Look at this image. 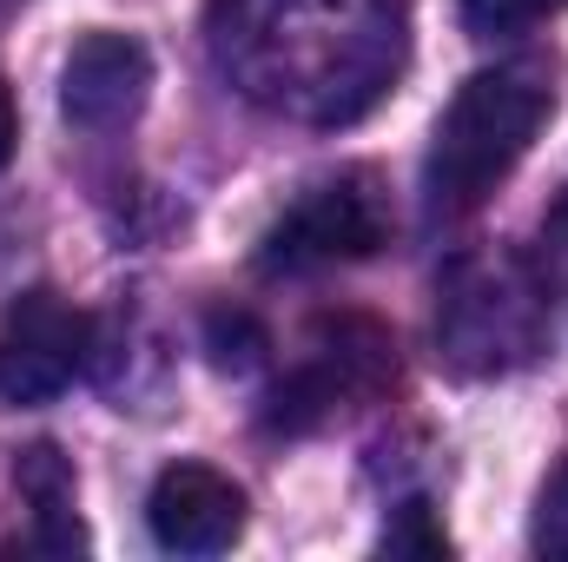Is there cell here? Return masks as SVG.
<instances>
[{
    "label": "cell",
    "mask_w": 568,
    "mask_h": 562,
    "mask_svg": "<svg viewBox=\"0 0 568 562\" xmlns=\"http://www.w3.org/2000/svg\"><path fill=\"white\" fill-rule=\"evenodd\" d=\"M556 113V80L536 60L483 67L456 87L443 107L424 159V205L429 219H469L496 199V185L523 165V152Z\"/></svg>",
    "instance_id": "obj_2"
},
{
    "label": "cell",
    "mask_w": 568,
    "mask_h": 562,
    "mask_svg": "<svg viewBox=\"0 0 568 562\" xmlns=\"http://www.w3.org/2000/svg\"><path fill=\"white\" fill-rule=\"evenodd\" d=\"M0 7H13V0H0Z\"/></svg>",
    "instance_id": "obj_16"
},
{
    "label": "cell",
    "mask_w": 568,
    "mask_h": 562,
    "mask_svg": "<svg viewBox=\"0 0 568 562\" xmlns=\"http://www.w3.org/2000/svg\"><path fill=\"white\" fill-rule=\"evenodd\" d=\"M93 351V318L60 291H20L0 318V398L7 404H53Z\"/></svg>",
    "instance_id": "obj_6"
},
{
    "label": "cell",
    "mask_w": 568,
    "mask_h": 562,
    "mask_svg": "<svg viewBox=\"0 0 568 562\" xmlns=\"http://www.w3.org/2000/svg\"><path fill=\"white\" fill-rule=\"evenodd\" d=\"M568 0H463V27L476 40H516L529 27H542L549 13H562Z\"/></svg>",
    "instance_id": "obj_10"
},
{
    "label": "cell",
    "mask_w": 568,
    "mask_h": 562,
    "mask_svg": "<svg viewBox=\"0 0 568 562\" xmlns=\"http://www.w3.org/2000/svg\"><path fill=\"white\" fill-rule=\"evenodd\" d=\"M13 145H20V113H13V93H7V80H0V165L13 159Z\"/></svg>",
    "instance_id": "obj_14"
},
{
    "label": "cell",
    "mask_w": 568,
    "mask_h": 562,
    "mask_svg": "<svg viewBox=\"0 0 568 562\" xmlns=\"http://www.w3.org/2000/svg\"><path fill=\"white\" fill-rule=\"evenodd\" d=\"M404 0H212L225 80L304 127L371 113L404 67Z\"/></svg>",
    "instance_id": "obj_1"
},
{
    "label": "cell",
    "mask_w": 568,
    "mask_h": 562,
    "mask_svg": "<svg viewBox=\"0 0 568 562\" xmlns=\"http://www.w3.org/2000/svg\"><path fill=\"white\" fill-rule=\"evenodd\" d=\"M536 550L542 556H568V456L549 470V483L536 496Z\"/></svg>",
    "instance_id": "obj_12"
},
{
    "label": "cell",
    "mask_w": 568,
    "mask_h": 562,
    "mask_svg": "<svg viewBox=\"0 0 568 562\" xmlns=\"http://www.w3.org/2000/svg\"><path fill=\"white\" fill-rule=\"evenodd\" d=\"M556 252H562V265H568V212L556 219Z\"/></svg>",
    "instance_id": "obj_15"
},
{
    "label": "cell",
    "mask_w": 568,
    "mask_h": 562,
    "mask_svg": "<svg viewBox=\"0 0 568 562\" xmlns=\"http://www.w3.org/2000/svg\"><path fill=\"white\" fill-rule=\"evenodd\" d=\"M384 556H449V536L429 516V503H404L397 510V523L384 530Z\"/></svg>",
    "instance_id": "obj_11"
},
{
    "label": "cell",
    "mask_w": 568,
    "mask_h": 562,
    "mask_svg": "<svg viewBox=\"0 0 568 562\" xmlns=\"http://www.w3.org/2000/svg\"><path fill=\"white\" fill-rule=\"evenodd\" d=\"M13 483H20V496H27V510H33L47 550H87V530H80V516H73V470H67V456H60L53 443L20 450Z\"/></svg>",
    "instance_id": "obj_9"
},
{
    "label": "cell",
    "mask_w": 568,
    "mask_h": 562,
    "mask_svg": "<svg viewBox=\"0 0 568 562\" xmlns=\"http://www.w3.org/2000/svg\"><path fill=\"white\" fill-rule=\"evenodd\" d=\"M145 530L172 556H225L245 536V490L212 463H172L145 496Z\"/></svg>",
    "instance_id": "obj_7"
},
{
    "label": "cell",
    "mask_w": 568,
    "mask_h": 562,
    "mask_svg": "<svg viewBox=\"0 0 568 562\" xmlns=\"http://www.w3.org/2000/svg\"><path fill=\"white\" fill-rule=\"evenodd\" d=\"M152 93V53L133 33H87L60 67V113L80 133L126 127Z\"/></svg>",
    "instance_id": "obj_8"
},
{
    "label": "cell",
    "mask_w": 568,
    "mask_h": 562,
    "mask_svg": "<svg viewBox=\"0 0 568 562\" xmlns=\"http://www.w3.org/2000/svg\"><path fill=\"white\" fill-rule=\"evenodd\" d=\"M384 245H390L384 185L371 172H337V179L311 185L304 199H291L278 212V225L258 245V272H272V279H311V272L357 265V259H371Z\"/></svg>",
    "instance_id": "obj_4"
},
{
    "label": "cell",
    "mask_w": 568,
    "mask_h": 562,
    "mask_svg": "<svg viewBox=\"0 0 568 562\" xmlns=\"http://www.w3.org/2000/svg\"><path fill=\"white\" fill-rule=\"evenodd\" d=\"M258 351H265V331H258L245 311H232V318L219 311V318H212V358H219V364H239V371H245Z\"/></svg>",
    "instance_id": "obj_13"
},
{
    "label": "cell",
    "mask_w": 568,
    "mask_h": 562,
    "mask_svg": "<svg viewBox=\"0 0 568 562\" xmlns=\"http://www.w3.org/2000/svg\"><path fill=\"white\" fill-rule=\"evenodd\" d=\"M542 331H549V298L523 259L503 252L456 259L436 284V344L469 378L529 364L542 351Z\"/></svg>",
    "instance_id": "obj_3"
},
{
    "label": "cell",
    "mask_w": 568,
    "mask_h": 562,
    "mask_svg": "<svg viewBox=\"0 0 568 562\" xmlns=\"http://www.w3.org/2000/svg\"><path fill=\"white\" fill-rule=\"evenodd\" d=\"M397 371V344L371 318H324L304 364L272 391V430H311L357 398H377Z\"/></svg>",
    "instance_id": "obj_5"
}]
</instances>
